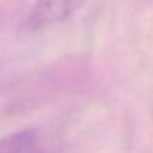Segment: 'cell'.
I'll return each instance as SVG.
<instances>
[{"instance_id": "cell-1", "label": "cell", "mask_w": 153, "mask_h": 153, "mask_svg": "<svg viewBox=\"0 0 153 153\" xmlns=\"http://www.w3.org/2000/svg\"><path fill=\"white\" fill-rule=\"evenodd\" d=\"M85 0H36L30 10L28 27L31 30L46 28L70 18Z\"/></svg>"}, {"instance_id": "cell-2", "label": "cell", "mask_w": 153, "mask_h": 153, "mask_svg": "<svg viewBox=\"0 0 153 153\" xmlns=\"http://www.w3.org/2000/svg\"><path fill=\"white\" fill-rule=\"evenodd\" d=\"M0 153H51V150L39 131L24 129L0 138Z\"/></svg>"}]
</instances>
